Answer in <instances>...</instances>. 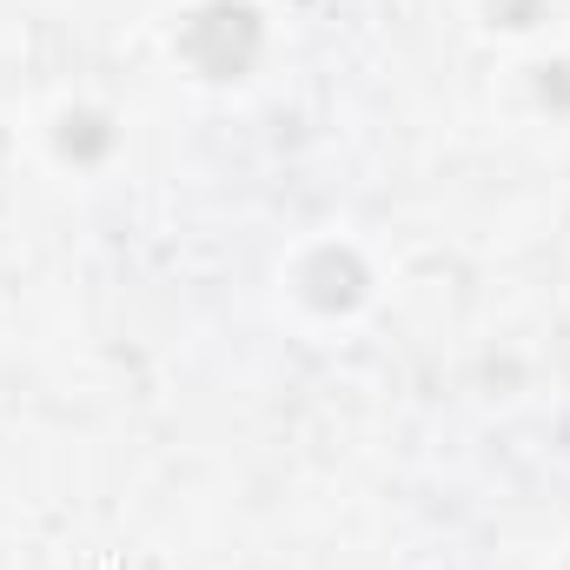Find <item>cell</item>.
<instances>
[{"mask_svg":"<svg viewBox=\"0 0 570 570\" xmlns=\"http://www.w3.org/2000/svg\"><path fill=\"white\" fill-rule=\"evenodd\" d=\"M298 292H305L318 312H352V305L365 298V266H358V253L318 246V253L298 266Z\"/></svg>","mask_w":570,"mask_h":570,"instance_id":"obj_2","label":"cell"},{"mask_svg":"<svg viewBox=\"0 0 570 570\" xmlns=\"http://www.w3.org/2000/svg\"><path fill=\"white\" fill-rule=\"evenodd\" d=\"M60 146H67V153H73V146H80V153H94V146H107V127H100L94 114H80V120H67Z\"/></svg>","mask_w":570,"mask_h":570,"instance_id":"obj_3","label":"cell"},{"mask_svg":"<svg viewBox=\"0 0 570 570\" xmlns=\"http://www.w3.org/2000/svg\"><path fill=\"white\" fill-rule=\"evenodd\" d=\"M259 40H266L259 33V13L246 0H206L179 27V60L193 73H206V80H239V73H253Z\"/></svg>","mask_w":570,"mask_h":570,"instance_id":"obj_1","label":"cell"}]
</instances>
